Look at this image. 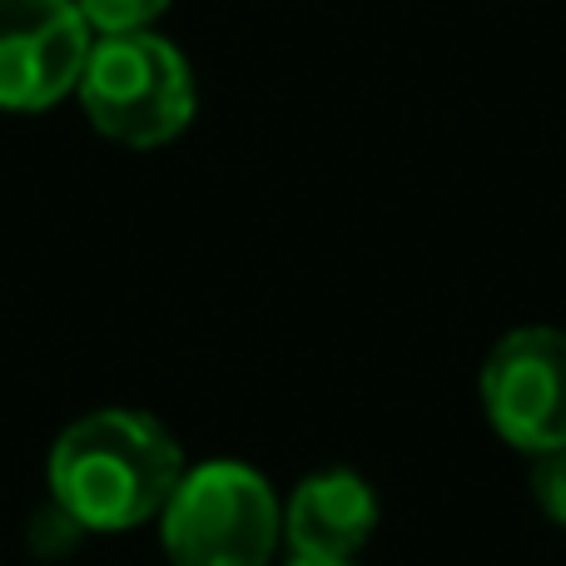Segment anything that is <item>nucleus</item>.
Returning a JSON list of instances; mask_svg holds the SVG:
<instances>
[{
	"instance_id": "obj_2",
	"label": "nucleus",
	"mask_w": 566,
	"mask_h": 566,
	"mask_svg": "<svg viewBox=\"0 0 566 566\" xmlns=\"http://www.w3.org/2000/svg\"><path fill=\"white\" fill-rule=\"evenodd\" d=\"M85 119L125 149H159L179 139L195 119V70L155 30L95 35L80 75Z\"/></svg>"
},
{
	"instance_id": "obj_1",
	"label": "nucleus",
	"mask_w": 566,
	"mask_h": 566,
	"mask_svg": "<svg viewBox=\"0 0 566 566\" xmlns=\"http://www.w3.org/2000/svg\"><path fill=\"white\" fill-rule=\"evenodd\" d=\"M185 478V452L149 412L99 408L60 432L50 492L80 532H129L159 517Z\"/></svg>"
},
{
	"instance_id": "obj_4",
	"label": "nucleus",
	"mask_w": 566,
	"mask_h": 566,
	"mask_svg": "<svg viewBox=\"0 0 566 566\" xmlns=\"http://www.w3.org/2000/svg\"><path fill=\"white\" fill-rule=\"evenodd\" d=\"M482 408L502 442L547 458L566 448V333L512 328L482 363Z\"/></svg>"
},
{
	"instance_id": "obj_6",
	"label": "nucleus",
	"mask_w": 566,
	"mask_h": 566,
	"mask_svg": "<svg viewBox=\"0 0 566 566\" xmlns=\"http://www.w3.org/2000/svg\"><path fill=\"white\" fill-rule=\"evenodd\" d=\"M373 527H378V497L358 472H318V478L298 482L283 512V532H289L293 557L308 562H353L368 547Z\"/></svg>"
},
{
	"instance_id": "obj_8",
	"label": "nucleus",
	"mask_w": 566,
	"mask_h": 566,
	"mask_svg": "<svg viewBox=\"0 0 566 566\" xmlns=\"http://www.w3.org/2000/svg\"><path fill=\"white\" fill-rule=\"evenodd\" d=\"M532 488H537V502L552 522L566 532V448L537 458V472H532Z\"/></svg>"
},
{
	"instance_id": "obj_7",
	"label": "nucleus",
	"mask_w": 566,
	"mask_h": 566,
	"mask_svg": "<svg viewBox=\"0 0 566 566\" xmlns=\"http://www.w3.org/2000/svg\"><path fill=\"white\" fill-rule=\"evenodd\" d=\"M75 10L95 35H125V30H149L169 10V0H75Z\"/></svg>"
},
{
	"instance_id": "obj_9",
	"label": "nucleus",
	"mask_w": 566,
	"mask_h": 566,
	"mask_svg": "<svg viewBox=\"0 0 566 566\" xmlns=\"http://www.w3.org/2000/svg\"><path fill=\"white\" fill-rule=\"evenodd\" d=\"M293 566H353V562H308V557H293Z\"/></svg>"
},
{
	"instance_id": "obj_5",
	"label": "nucleus",
	"mask_w": 566,
	"mask_h": 566,
	"mask_svg": "<svg viewBox=\"0 0 566 566\" xmlns=\"http://www.w3.org/2000/svg\"><path fill=\"white\" fill-rule=\"evenodd\" d=\"M90 45L75 0H0V109L40 115L75 95Z\"/></svg>"
},
{
	"instance_id": "obj_3",
	"label": "nucleus",
	"mask_w": 566,
	"mask_h": 566,
	"mask_svg": "<svg viewBox=\"0 0 566 566\" xmlns=\"http://www.w3.org/2000/svg\"><path fill=\"white\" fill-rule=\"evenodd\" d=\"M159 537L175 566H269L283 537V512L254 468L205 462L179 478Z\"/></svg>"
}]
</instances>
